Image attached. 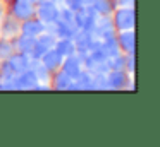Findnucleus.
Instances as JSON below:
<instances>
[{
    "label": "nucleus",
    "mask_w": 160,
    "mask_h": 147,
    "mask_svg": "<svg viewBox=\"0 0 160 147\" xmlns=\"http://www.w3.org/2000/svg\"><path fill=\"white\" fill-rule=\"evenodd\" d=\"M110 17H112L115 31L134 29V24H136L134 7H115L114 12L110 14Z\"/></svg>",
    "instance_id": "nucleus-1"
},
{
    "label": "nucleus",
    "mask_w": 160,
    "mask_h": 147,
    "mask_svg": "<svg viewBox=\"0 0 160 147\" xmlns=\"http://www.w3.org/2000/svg\"><path fill=\"white\" fill-rule=\"evenodd\" d=\"M107 84L110 91H128V89H134V80L132 75L128 74L126 70H108L105 74Z\"/></svg>",
    "instance_id": "nucleus-2"
},
{
    "label": "nucleus",
    "mask_w": 160,
    "mask_h": 147,
    "mask_svg": "<svg viewBox=\"0 0 160 147\" xmlns=\"http://www.w3.org/2000/svg\"><path fill=\"white\" fill-rule=\"evenodd\" d=\"M35 9H36V3L26 2V0H11V2H7V12L19 21L33 17L35 16Z\"/></svg>",
    "instance_id": "nucleus-3"
},
{
    "label": "nucleus",
    "mask_w": 160,
    "mask_h": 147,
    "mask_svg": "<svg viewBox=\"0 0 160 147\" xmlns=\"http://www.w3.org/2000/svg\"><path fill=\"white\" fill-rule=\"evenodd\" d=\"M91 34H93V38H97V39H105V38L115 36L117 31H115V27H114L112 17L110 16H98L97 22H95L93 29H91Z\"/></svg>",
    "instance_id": "nucleus-4"
},
{
    "label": "nucleus",
    "mask_w": 160,
    "mask_h": 147,
    "mask_svg": "<svg viewBox=\"0 0 160 147\" xmlns=\"http://www.w3.org/2000/svg\"><path fill=\"white\" fill-rule=\"evenodd\" d=\"M19 34H21V21L7 12L0 19V36L7 38V39H14Z\"/></svg>",
    "instance_id": "nucleus-5"
},
{
    "label": "nucleus",
    "mask_w": 160,
    "mask_h": 147,
    "mask_svg": "<svg viewBox=\"0 0 160 147\" xmlns=\"http://www.w3.org/2000/svg\"><path fill=\"white\" fill-rule=\"evenodd\" d=\"M57 38L55 34H52L50 31H43L38 38H35V46H33V53H31V58H40L45 51H48L50 48H53Z\"/></svg>",
    "instance_id": "nucleus-6"
},
{
    "label": "nucleus",
    "mask_w": 160,
    "mask_h": 147,
    "mask_svg": "<svg viewBox=\"0 0 160 147\" xmlns=\"http://www.w3.org/2000/svg\"><path fill=\"white\" fill-rule=\"evenodd\" d=\"M115 38H117V44H119V48H121L122 53L129 55V53H134V51H136V34H134V29L117 31Z\"/></svg>",
    "instance_id": "nucleus-7"
},
{
    "label": "nucleus",
    "mask_w": 160,
    "mask_h": 147,
    "mask_svg": "<svg viewBox=\"0 0 160 147\" xmlns=\"http://www.w3.org/2000/svg\"><path fill=\"white\" fill-rule=\"evenodd\" d=\"M45 29H47V26H45V24H43L36 16L29 17V19L21 21V34H24V36L38 38Z\"/></svg>",
    "instance_id": "nucleus-8"
},
{
    "label": "nucleus",
    "mask_w": 160,
    "mask_h": 147,
    "mask_svg": "<svg viewBox=\"0 0 160 147\" xmlns=\"http://www.w3.org/2000/svg\"><path fill=\"white\" fill-rule=\"evenodd\" d=\"M7 63H9V67L12 68V72L18 75V74H21V72H24L29 68V65H31V57L26 55V53H21V51H14V53L7 58Z\"/></svg>",
    "instance_id": "nucleus-9"
},
{
    "label": "nucleus",
    "mask_w": 160,
    "mask_h": 147,
    "mask_svg": "<svg viewBox=\"0 0 160 147\" xmlns=\"http://www.w3.org/2000/svg\"><path fill=\"white\" fill-rule=\"evenodd\" d=\"M60 68H62V70L66 72L67 75H69V77L74 79V77H76V75L84 68V67H83V58H81L78 53H72V55H69V57H64Z\"/></svg>",
    "instance_id": "nucleus-10"
},
{
    "label": "nucleus",
    "mask_w": 160,
    "mask_h": 147,
    "mask_svg": "<svg viewBox=\"0 0 160 147\" xmlns=\"http://www.w3.org/2000/svg\"><path fill=\"white\" fill-rule=\"evenodd\" d=\"M36 82H38V79H36L35 74L28 68V70H24V72H21V74L16 75L14 91H33V87L36 85Z\"/></svg>",
    "instance_id": "nucleus-11"
},
{
    "label": "nucleus",
    "mask_w": 160,
    "mask_h": 147,
    "mask_svg": "<svg viewBox=\"0 0 160 147\" xmlns=\"http://www.w3.org/2000/svg\"><path fill=\"white\" fill-rule=\"evenodd\" d=\"M62 60H64V57L55 50V48H50L48 51H45V53L40 57V62H42V63L45 65V67L48 68L50 72L59 70L60 65H62Z\"/></svg>",
    "instance_id": "nucleus-12"
},
{
    "label": "nucleus",
    "mask_w": 160,
    "mask_h": 147,
    "mask_svg": "<svg viewBox=\"0 0 160 147\" xmlns=\"http://www.w3.org/2000/svg\"><path fill=\"white\" fill-rule=\"evenodd\" d=\"M71 82H72V77H69L62 68L52 72V75H50V87L55 91H69Z\"/></svg>",
    "instance_id": "nucleus-13"
},
{
    "label": "nucleus",
    "mask_w": 160,
    "mask_h": 147,
    "mask_svg": "<svg viewBox=\"0 0 160 147\" xmlns=\"http://www.w3.org/2000/svg\"><path fill=\"white\" fill-rule=\"evenodd\" d=\"M29 70L35 74V77L38 79V82H50V75H52V72H50L48 68L40 62V58H31Z\"/></svg>",
    "instance_id": "nucleus-14"
},
{
    "label": "nucleus",
    "mask_w": 160,
    "mask_h": 147,
    "mask_svg": "<svg viewBox=\"0 0 160 147\" xmlns=\"http://www.w3.org/2000/svg\"><path fill=\"white\" fill-rule=\"evenodd\" d=\"M12 41H14L16 51H21V53H26V55H29V57H31L33 46H35V38L24 36V34H19V36H16Z\"/></svg>",
    "instance_id": "nucleus-15"
},
{
    "label": "nucleus",
    "mask_w": 160,
    "mask_h": 147,
    "mask_svg": "<svg viewBox=\"0 0 160 147\" xmlns=\"http://www.w3.org/2000/svg\"><path fill=\"white\" fill-rule=\"evenodd\" d=\"M53 48H55L62 57H69V55L76 53V44H74L72 38H57Z\"/></svg>",
    "instance_id": "nucleus-16"
},
{
    "label": "nucleus",
    "mask_w": 160,
    "mask_h": 147,
    "mask_svg": "<svg viewBox=\"0 0 160 147\" xmlns=\"http://www.w3.org/2000/svg\"><path fill=\"white\" fill-rule=\"evenodd\" d=\"M91 7L98 16H110L115 9V3L114 0H93Z\"/></svg>",
    "instance_id": "nucleus-17"
},
{
    "label": "nucleus",
    "mask_w": 160,
    "mask_h": 147,
    "mask_svg": "<svg viewBox=\"0 0 160 147\" xmlns=\"http://www.w3.org/2000/svg\"><path fill=\"white\" fill-rule=\"evenodd\" d=\"M100 41H102V48H103V51H105V55H107V58L115 57V55L122 53L121 48H119V44H117V38H115V36L105 38V39H100Z\"/></svg>",
    "instance_id": "nucleus-18"
},
{
    "label": "nucleus",
    "mask_w": 160,
    "mask_h": 147,
    "mask_svg": "<svg viewBox=\"0 0 160 147\" xmlns=\"http://www.w3.org/2000/svg\"><path fill=\"white\" fill-rule=\"evenodd\" d=\"M14 51H16L14 41L0 36V60H7V58L14 53Z\"/></svg>",
    "instance_id": "nucleus-19"
},
{
    "label": "nucleus",
    "mask_w": 160,
    "mask_h": 147,
    "mask_svg": "<svg viewBox=\"0 0 160 147\" xmlns=\"http://www.w3.org/2000/svg\"><path fill=\"white\" fill-rule=\"evenodd\" d=\"M136 62H134V53H129L126 55V62H124V70L128 72V74L134 75V68H136Z\"/></svg>",
    "instance_id": "nucleus-20"
},
{
    "label": "nucleus",
    "mask_w": 160,
    "mask_h": 147,
    "mask_svg": "<svg viewBox=\"0 0 160 147\" xmlns=\"http://www.w3.org/2000/svg\"><path fill=\"white\" fill-rule=\"evenodd\" d=\"M115 7H134V0H114Z\"/></svg>",
    "instance_id": "nucleus-21"
},
{
    "label": "nucleus",
    "mask_w": 160,
    "mask_h": 147,
    "mask_svg": "<svg viewBox=\"0 0 160 147\" xmlns=\"http://www.w3.org/2000/svg\"><path fill=\"white\" fill-rule=\"evenodd\" d=\"M7 14V2H4V0H0V19Z\"/></svg>",
    "instance_id": "nucleus-22"
},
{
    "label": "nucleus",
    "mask_w": 160,
    "mask_h": 147,
    "mask_svg": "<svg viewBox=\"0 0 160 147\" xmlns=\"http://www.w3.org/2000/svg\"><path fill=\"white\" fill-rule=\"evenodd\" d=\"M79 2H81V5H91V2H93V0H79Z\"/></svg>",
    "instance_id": "nucleus-23"
},
{
    "label": "nucleus",
    "mask_w": 160,
    "mask_h": 147,
    "mask_svg": "<svg viewBox=\"0 0 160 147\" xmlns=\"http://www.w3.org/2000/svg\"><path fill=\"white\" fill-rule=\"evenodd\" d=\"M26 2H33V3H36V0H26Z\"/></svg>",
    "instance_id": "nucleus-24"
},
{
    "label": "nucleus",
    "mask_w": 160,
    "mask_h": 147,
    "mask_svg": "<svg viewBox=\"0 0 160 147\" xmlns=\"http://www.w3.org/2000/svg\"><path fill=\"white\" fill-rule=\"evenodd\" d=\"M4 2H11V0H4Z\"/></svg>",
    "instance_id": "nucleus-25"
}]
</instances>
